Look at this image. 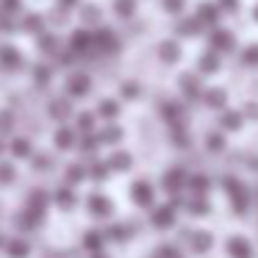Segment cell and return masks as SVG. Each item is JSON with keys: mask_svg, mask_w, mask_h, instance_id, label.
<instances>
[{"mask_svg": "<svg viewBox=\"0 0 258 258\" xmlns=\"http://www.w3.org/2000/svg\"><path fill=\"white\" fill-rule=\"evenodd\" d=\"M14 131V114L12 111H0V136H6V134H12Z\"/></svg>", "mask_w": 258, "mask_h": 258, "instance_id": "7dc6e473", "label": "cell"}, {"mask_svg": "<svg viewBox=\"0 0 258 258\" xmlns=\"http://www.w3.org/2000/svg\"><path fill=\"white\" fill-rule=\"evenodd\" d=\"M84 178H89V172H86L84 164H70V167H67V186L81 183Z\"/></svg>", "mask_w": 258, "mask_h": 258, "instance_id": "b9f144b4", "label": "cell"}, {"mask_svg": "<svg viewBox=\"0 0 258 258\" xmlns=\"http://www.w3.org/2000/svg\"><path fill=\"white\" fill-rule=\"evenodd\" d=\"M252 17H255V20H258V6H255V12H252Z\"/></svg>", "mask_w": 258, "mask_h": 258, "instance_id": "6f0895ef", "label": "cell"}, {"mask_svg": "<svg viewBox=\"0 0 258 258\" xmlns=\"http://www.w3.org/2000/svg\"><path fill=\"white\" fill-rule=\"evenodd\" d=\"M186 239H189V250L195 252V255H206L214 247V236L208 233V230H189Z\"/></svg>", "mask_w": 258, "mask_h": 258, "instance_id": "4fadbf2b", "label": "cell"}, {"mask_svg": "<svg viewBox=\"0 0 258 258\" xmlns=\"http://www.w3.org/2000/svg\"><path fill=\"white\" fill-rule=\"evenodd\" d=\"M97 117H100L103 122H114V119L119 117V100H114V97H103V100L97 103Z\"/></svg>", "mask_w": 258, "mask_h": 258, "instance_id": "603a6c76", "label": "cell"}, {"mask_svg": "<svg viewBox=\"0 0 258 258\" xmlns=\"http://www.w3.org/2000/svg\"><path fill=\"white\" fill-rule=\"evenodd\" d=\"M169 139H172L175 147H189V142H191L183 125H175V128H169Z\"/></svg>", "mask_w": 258, "mask_h": 258, "instance_id": "7bdbcfd3", "label": "cell"}, {"mask_svg": "<svg viewBox=\"0 0 258 258\" xmlns=\"http://www.w3.org/2000/svg\"><path fill=\"white\" fill-rule=\"evenodd\" d=\"M191 14H195V17L200 20L206 28H217V25H219V17H222V9H219L214 0H197V3H195V12H191Z\"/></svg>", "mask_w": 258, "mask_h": 258, "instance_id": "277c9868", "label": "cell"}, {"mask_svg": "<svg viewBox=\"0 0 258 258\" xmlns=\"http://www.w3.org/2000/svg\"><path fill=\"white\" fill-rule=\"evenodd\" d=\"M103 244H106V233H103V230H86L84 241H81V247H84L89 255L103 252Z\"/></svg>", "mask_w": 258, "mask_h": 258, "instance_id": "7402d4cb", "label": "cell"}, {"mask_svg": "<svg viewBox=\"0 0 258 258\" xmlns=\"http://www.w3.org/2000/svg\"><path fill=\"white\" fill-rule=\"evenodd\" d=\"M186 208H189V214H195V217H206V214L211 211V203H208V197L191 195V200L186 203Z\"/></svg>", "mask_w": 258, "mask_h": 258, "instance_id": "8d00e7d4", "label": "cell"}, {"mask_svg": "<svg viewBox=\"0 0 258 258\" xmlns=\"http://www.w3.org/2000/svg\"><path fill=\"white\" fill-rule=\"evenodd\" d=\"M203 28H206V25H203L195 14H191V17H178V23H175V34H178V39H195V36L203 34Z\"/></svg>", "mask_w": 258, "mask_h": 258, "instance_id": "7c38bea8", "label": "cell"}, {"mask_svg": "<svg viewBox=\"0 0 258 258\" xmlns=\"http://www.w3.org/2000/svg\"><path fill=\"white\" fill-rule=\"evenodd\" d=\"M75 128L81 131V136H84V134H95V114H92V111L78 114V119H75Z\"/></svg>", "mask_w": 258, "mask_h": 258, "instance_id": "ab89813d", "label": "cell"}, {"mask_svg": "<svg viewBox=\"0 0 258 258\" xmlns=\"http://www.w3.org/2000/svg\"><path fill=\"white\" fill-rule=\"evenodd\" d=\"M50 167H53L50 156H45V153H39V156H34V169H39V172H47Z\"/></svg>", "mask_w": 258, "mask_h": 258, "instance_id": "f907efd6", "label": "cell"}, {"mask_svg": "<svg viewBox=\"0 0 258 258\" xmlns=\"http://www.w3.org/2000/svg\"><path fill=\"white\" fill-rule=\"evenodd\" d=\"M53 142H56L58 150H70V147L78 145V134H75L73 128H67V125H61V128L56 131V136H53Z\"/></svg>", "mask_w": 258, "mask_h": 258, "instance_id": "484cf974", "label": "cell"}, {"mask_svg": "<svg viewBox=\"0 0 258 258\" xmlns=\"http://www.w3.org/2000/svg\"><path fill=\"white\" fill-rule=\"evenodd\" d=\"M180 92H183L186 100H203V95H206V86H203L200 75H191V73H183L178 81Z\"/></svg>", "mask_w": 258, "mask_h": 258, "instance_id": "ba28073f", "label": "cell"}, {"mask_svg": "<svg viewBox=\"0 0 258 258\" xmlns=\"http://www.w3.org/2000/svg\"><path fill=\"white\" fill-rule=\"evenodd\" d=\"M0 156H3V142H0Z\"/></svg>", "mask_w": 258, "mask_h": 258, "instance_id": "680465c9", "label": "cell"}, {"mask_svg": "<svg viewBox=\"0 0 258 258\" xmlns=\"http://www.w3.org/2000/svg\"><path fill=\"white\" fill-rule=\"evenodd\" d=\"M217 6L222 9V14H233L239 9V0H217Z\"/></svg>", "mask_w": 258, "mask_h": 258, "instance_id": "f5cc1de1", "label": "cell"}, {"mask_svg": "<svg viewBox=\"0 0 258 258\" xmlns=\"http://www.w3.org/2000/svg\"><path fill=\"white\" fill-rule=\"evenodd\" d=\"M78 23L84 25V28H100V25H106L103 23V6L100 3H95V0H84V3H81L78 6Z\"/></svg>", "mask_w": 258, "mask_h": 258, "instance_id": "7a4b0ae2", "label": "cell"}, {"mask_svg": "<svg viewBox=\"0 0 258 258\" xmlns=\"http://www.w3.org/2000/svg\"><path fill=\"white\" fill-rule=\"evenodd\" d=\"M0 9H3V12H9V14H14V17H17V14L23 12V0H0Z\"/></svg>", "mask_w": 258, "mask_h": 258, "instance_id": "681fc988", "label": "cell"}, {"mask_svg": "<svg viewBox=\"0 0 258 258\" xmlns=\"http://www.w3.org/2000/svg\"><path fill=\"white\" fill-rule=\"evenodd\" d=\"M0 247H6V239H3V230H0Z\"/></svg>", "mask_w": 258, "mask_h": 258, "instance_id": "9f6ffc18", "label": "cell"}, {"mask_svg": "<svg viewBox=\"0 0 258 258\" xmlns=\"http://www.w3.org/2000/svg\"><path fill=\"white\" fill-rule=\"evenodd\" d=\"M241 64H247V67H258V45H247L244 50H241Z\"/></svg>", "mask_w": 258, "mask_h": 258, "instance_id": "bcb514c9", "label": "cell"}, {"mask_svg": "<svg viewBox=\"0 0 258 258\" xmlns=\"http://www.w3.org/2000/svg\"><path fill=\"white\" fill-rule=\"evenodd\" d=\"M131 200L139 208H153L156 206V191H153V186L147 180H134V186H131Z\"/></svg>", "mask_w": 258, "mask_h": 258, "instance_id": "9c48e42d", "label": "cell"}, {"mask_svg": "<svg viewBox=\"0 0 258 258\" xmlns=\"http://www.w3.org/2000/svg\"><path fill=\"white\" fill-rule=\"evenodd\" d=\"M6 252H9V258H25L31 252V244L17 236V239H9L6 241Z\"/></svg>", "mask_w": 258, "mask_h": 258, "instance_id": "836d02e7", "label": "cell"}, {"mask_svg": "<svg viewBox=\"0 0 258 258\" xmlns=\"http://www.w3.org/2000/svg\"><path fill=\"white\" fill-rule=\"evenodd\" d=\"M23 34H28V36H39V34H45L47 31V17L45 14H39V12H28L23 20H20V25H17Z\"/></svg>", "mask_w": 258, "mask_h": 258, "instance_id": "30bf717a", "label": "cell"}, {"mask_svg": "<svg viewBox=\"0 0 258 258\" xmlns=\"http://www.w3.org/2000/svg\"><path fill=\"white\" fill-rule=\"evenodd\" d=\"M161 9L172 17H180L186 12V0H161Z\"/></svg>", "mask_w": 258, "mask_h": 258, "instance_id": "ee69618b", "label": "cell"}, {"mask_svg": "<svg viewBox=\"0 0 258 258\" xmlns=\"http://www.w3.org/2000/svg\"><path fill=\"white\" fill-rule=\"evenodd\" d=\"M14 178H17V169H14V164L0 161V183L9 186V183H14Z\"/></svg>", "mask_w": 258, "mask_h": 258, "instance_id": "f6af8a7d", "label": "cell"}, {"mask_svg": "<svg viewBox=\"0 0 258 258\" xmlns=\"http://www.w3.org/2000/svg\"><path fill=\"white\" fill-rule=\"evenodd\" d=\"M156 258H183V255H180V247L178 244H161L156 250Z\"/></svg>", "mask_w": 258, "mask_h": 258, "instance_id": "c3c4849f", "label": "cell"}, {"mask_svg": "<svg viewBox=\"0 0 258 258\" xmlns=\"http://www.w3.org/2000/svg\"><path fill=\"white\" fill-rule=\"evenodd\" d=\"M67 47L75 53V56H84V53H89L92 47H95V31H92V28H84V25L73 28V31H70V36H67Z\"/></svg>", "mask_w": 258, "mask_h": 258, "instance_id": "6da1fadb", "label": "cell"}, {"mask_svg": "<svg viewBox=\"0 0 258 258\" xmlns=\"http://www.w3.org/2000/svg\"><path fill=\"white\" fill-rule=\"evenodd\" d=\"M186 180H189V175H186L180 167H169L167 172H164L161 183H164V189H167L169 195H178L180 189H186Z\"/></svg>", "mask_w": 258, "mask_h": 258, "instance_id": "2e32d148", "label": "cell"}, {"mask_svg": "<svg viewBox=\"0 0 258 258\" xmlns=\"http://www.w3.org/2000/svg\"><path fill=\"white\" fill-rule=\"evenodd\" d=\"M86 208H89V214H92V217H97V219L111 217V211H114L111 200H108V197H103V195H92L89 200H86Z\"/></svg>", "mask_w": 258, "mask_h": 258, "instance_id": "ac0fdd59", "label": "cell"}, {"mask_svg": "<svg viewBox=\"0 0 258 258\" xmlns=\"http://www.w3.org/2000/svg\"><path fill=\"white\" fill-rule=\"evenodd\" d=\"M0 67L3 70H23L25 56L14 42H0Z\"/></svg>", "mask_w": 258, "mask_h": 258, "instance_id": "5b68a950", "label": "cell"}, {"mask_svg": "<svg viewBox=\"0 0 258 258\" xmlns=\"http://www.w3.org/2000/svg\"><path fill=\"white\" fill-rule=\"evenodd\" d=\"M89 258H108L106 252H95V255H89Z\"/></svg>", "mask_w": 258, "mask_h": 258, "instance_id": "11a10c76", "label": "cell"}, {"mask_svg": "<svg viewBox=\"0 0 258 258\" xmlns=\"http://www.w3.org/2000/svg\"><path fill=\"white\" fill-rule=\"evenodd\" d=\"M97 136H100V142H103V145H119L125 134H122V128H119V125L106 122V125H103V131H100Z\"/></svg>", "mask_w": 258, "mask_h": 258, "instance_id": "1f68e13d", "label": "cell"}, {"mask_svg": "<svg viewBox=\"0 0 258 258\" xmlns=\"http://www.w3.org/2000/svg\"><path fill=\"white\" fill-rule=\"evenodd\" d=\"M100 145H103V142H100V136H97V134H84V136H81V142H78V150H81V156H95Z\"/></svg>", "mask_w": 258, "mask_h": 258, "instance_id": "e575fe53", "label": "cell"}, {"mask_svg": "<svg viewBox=\"0 0 258 258\" xmlns=\"http://www.w3.org/2000/svg\"><path fill=\"white\" fill-rule=\"evenodd\" d=\"M47 206H50V195H47L45 189H34V191L28 195V203H25V211H28L31 217L36 219V222H42V219H45Z\"/></svg>", "mask_w": 258, "mask_h": 258, "instance_id": "8992f818", "label": "cell"}, {"mask_svg": "<svg viewBox=\"0 0 258 258\" xmlns=\"http://www.w3.org/2000/svg\"><path fill=\"white\" fill-rule=\"evenodd\" d=\"M203 103H206L208 108H214V111H225V103H228V92H225L222 86L206 89V95H203Z\"/></svg>", "mask_w": 258, "mask_h": 258, "instance_id": "ffe728a7", "label": "cell"}, {"mask_svg": "<svg viewBox=\"0 0 258 258\" xmlns=\"http://www.w3.org/2000/svg\"><path fill=\"white\" fill-rule=\"evenodd\" d=\"M219 67H222V56H219L217 50H211V47H206V50L197 56V70H200V75H214V73H219Z\"/></svg>", "mask_w": 258, "mask_h": 258, "instance_id": "e0dca14e", "label": "cell"}, {"mask_svg": "<svg viewBox=\"0 0 258 258\" xmlns=\"http://www.w3.org/2000/svg\"><path fill=\"white\" fill-rule=\"evenodd\" d=\"M139 95H142V86L136 84V81H122V84H119V97H122V100H136Z\"/></svg>", "mask_w": 258, "mask_h": 258, "instance_id": "60d3db41", "label": "cell"}, {"mask_svg": "<svg viewBox=\"0 0 258 258\" xmlns=\"http://www.w3.org/2000/svg\"><path fill=\"white\" fill-rule=\"evenodd\" d=\"M95 47L100 53H117L119 50V36L114 34L111 25H100V28H95Z\"/></svg>", "mask_w": 258, "mask_h": 258, "instance_id": "52a82bcc", "label": "cell"}, {"mask_svg": "<svg viewBox=\"0 0 258 258\" xmlns=\"http://www.w3.org/2000/svg\"><path fill=\"white\" fill-rule=\"evenodd\" d=\"M158 58H161L164 64H178L180 58H183V45H180V39L158 42Z\"/></svg>", "mask_w": 258, "mask_h": 258, "instance_id": "5bb4252c", "label": "cell"}, {"mask_svg": "<svg viewBox=\"0 0 258 258\" xmlns=\"http://www.w3.org/2000/svg\"><path fill=\"white\" fill-rule=\"evenodd\" d=\"M208 47L217 50L219 56H222V53H230V50H236V36L230 34L225 25H217V28L208 31Z\"/></svg>", "mask_w": 258, "mask_h": 258, "instance_id": "3957f363", "label": "cell"}, {"mask_svg": "<svg viewBox=\"0 0 258 258\" xmlns=\"http://www.w3.org/2000/svg\"><path fill=\"white\" fill-rule=\"evenodd\" d=\"M36 45H39V50L45 53V56H58V50H61V45H58V36L53 34V31H45V34L36 36Z\"/></svg>", "mask_w": 258, "mask_h": 258, "instance_id": "d4e9b609", "label": "cell"}, {"mask_svg": "<svg viewBox=\"0 0 258 258\" xmlns=\"http://www.w3.org/2000/svg\"><path fill=\"white\" fill-rule=\"evenodd\" d=\"M150 225L158 230H169L175 225V206L172 203H167V206H156L150 214Z\"/></svg>", "mask_w": 258, "mask_h": 258, "instance_id": "8fae6325", "label": "cell"}, {"mask_svg": "<svg viewBox=\"0 0 258 258\" xmlns=\"http://www.w3.org/2000/svg\"><path fill=\"white\" fill-rule=\"evenodd\" d=\"M111 9L119 20H134L139 12V0H111Z\"/></svg>", "mask_w": 258, "mask_h": 258, "instance_id": "cb8c5ba5", "label": "cell"}, {"mask_svg": "<svg viewBox=\"0 0 258 258\" xmlns=\"http://www.w3.org/2000/svg\"><path fill=\"white\" fill-rule=\"evenodd\" d=\"M228 255L230 258H252V244L244 236H230L228 239Z\"/></svg>", "mask_w": 258, "mask_h": 258, "instance_id": "d6986e66", "label": "cell"}, {"mask_svg": "<svg viewBox=\"0 0 258 258\" xmlns=\"http://www.w3.org/2000/svg\"><path fill=\"white\" fill-rule=\"evenodd\" d=\"M106 164L111 167V172H128L131 167H134V156L125 150H114L111 156L106 158Z\"/></svg>", "mask_w": 258, "mask_h": 258, "instance_id": "44dd1931", "label": "cell"}, {"mask_svg": "<svg viewBox=\"0 0 258 258\" xmlns=\"http://www.w3.org/2000/svg\"><path fill=\"white\" fill-rule=\"evenodd\" d=\"M92 92V78L86 73H73L67 78V95L70 97H86Z\"/></svg>", "mask_w": 258, "mask_h": 258, "instance_id": "9a60e30c", "label": "cell"}, {"mask_svg": "<svg viewBox=\"0 0 258 258\" xmlns=\"http://www.w3.org/2000/svg\"><path fill=\"white\" fill-rule=\"evenodd\" d=\"M47 114H50L53 119H58V122H64V119L73 114V106H70L67 97H56V100H50V106H47Z\"/></svg>", "mask_w": 258, "mask_h": 258, "instance_id": "83f0119b", "label": "cell"}, {"mask_svg": "<svg viewBox=\"0 0 258 258\" xmlns=\"http://www.w3.org/2000/svg\"><path fill=\"white\" fill-rule=\"evenodd\" d=\"M9 150H12L14 158H31L34 147H31V139H25V136H14V139L9 142Z\"/></svg>", "mask_w": 258, "mask_h": 258, "instance_id": "4dcf8cb0", "label": "cell"}, {"mask_svg": "<svg viewBox=\"0 0 258 258\" xmlns=\"http://www.w3.org/2000/svg\"><path fill=\"white\" fill-rule=\"evenodd\" d=\"M219 125H222V131H239L244 125V114L233 111V108H225L222 117H219Z\"/></svg>", "mask_w": 258, "mask_h": 258, "instance_id": "f1b7e54d", "label": "cell"}, {"mask_svg": "<svg viewBox=\"0 0 258 258\" xmlns=\"http://www.w3.org/2000/svg\"><path fill=\"white\" fill-rule=\"evenodd\" d=\"M206 150L208 153H222L225 150V134L222 131H211L206 136Z\"/></svg>", "mask_w": 258, "mask_h": 258, "instance_id": "f35d334b", "label": "cell"}, {"mask_svg": "<svg viewBox=\"0 0 258 258\" xmlns=\"http://www.w3.org/2000/svg\"><path fill=\"white\" fill-rule=\"evenodd\" d=\"M86 172H89L92 180H97V183H100V180H106L108 175H111V167H108L106 161H92V167H86Z\"/></svg>", "mask_w": 258, "mask_h": 258, "instance_id": "74e56055", "label": "cell"}, {"mask_svg": "<svg viewBox=\"0 0 258 258\" xmlns=\"http://www.w3.org/2000/svg\"><path fill=\"white\" fill-rule=\"evenodd\" d=\"M81 3H84V0H56V6H58V9H64V12H70V14L78 12Z\"/></svg>", "mask_w": 258, "mask_h": 258, "instance_id": "816d5d0a", "label": "cell"}, {"mask_svg": "<svg viewBox=\"0 0 258 258\" xmlns=\"http://www.w3.org/2000/svg\"><path fill=\"white\" fill-rule=\"evenodd\" d=\"M53 200L58 203V208H64V211H73L75 203H78V197H75V191L70 189V186H58L56 195H53Z\"/></svg>", "mask_w": 258, "mask_h": 258, "instance_id": "f546056e", "label": "cell"}, {"mask_svg": "<svg viewBox=\"0 0 258 258\" xmlns=\"http://www.w3.org/2000/svg\"><path fill=\"white\" fill-rule=\"evenodd\" d=\"M103 233H106L108 241H125V239L131 236V228H128L125 222H114V225H108Z\"/></svg>", "mask_w": 258, "mask_h": 258, "instance_id": "d590c367", "label": "cell"}, {"mask_svg": "<svg viewBox=\"0 0 258 258\" xmlns=\"http://www.w3.org/2000/svg\"><path fill=\"white\" fill-rule=\"evenodd\" d=\"M31 75H34V84L36 86H47L53 81V67H50V64H45V61H39V64H34Z\"/></svg>", "mask_w": 258, "mask_h": 258, "instance_id": "d6a6232c", "label": "cell"}, {"mask_svg": "<svg viewBox=\"0 0 258 258\" xmlns=\"http://www.w3.org/2000/svg\"><path fill=\"white\" fill-rule=\"evenodd\" d=\"M241 114H244V119H258V103H247Z\"/></svg>", "mask_w": 258, "mask_h": 258, "instance_id": "db71d44e", "label": "cell"}, {"mask_svg": "<svg viewBox=\"0 0 258 258\" xmlns=\"http://www.w3.org/2000/svg\"><path fill=\"white\" fill-rule=\"evenodd\" d=\"M186 186H189V191H191V195H197V197H206V195H208V189H211V180H208V175H203V172H195V175H189V180H186Z\"/></svg>", "mask_w": 258, "mask_h": 258, "instance_id": "4316f807", "label": "cell"}]
</instances>
